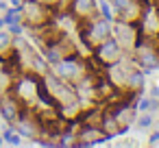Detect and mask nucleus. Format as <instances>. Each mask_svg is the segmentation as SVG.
<instances>
[{
  "mask_svg": "<svg viewBox=\"0 0 159 148\" xmlns=\"http://www.w3.org/2000/svg\"><path fill=\"white\" fill-rule=\"evenodd\" d=\"M111 22L113 20H107L102 16H96V18H83L81 20V39L85 42L87 48H94L98 46L102 39L111 37Z\"/></svg>",
  "mask_w": 159,
  "mask_h": 148,
  "instance_id": "obj_1",
  "label": "nucleus"
},
{
  "mask_svg": "<svg viewBox=\"0 0 159 148\" xmlns=\"http://www.w3.org/2000/svg\"><path fill=\"white\" fill-rule=\"evenodd\" d=\"M50 68H52V72H55L57 76H61V78L68 81V83H76L79 78H83V76L89 72L87 61H83L76 52H70V55H66L63 59H59L57 63H50Z\"/></svg>",
  "mask_w": 159,
  "mask_h": 148,
  "instance_id": "obj_2",
  "label": "nucleus"
},
{
  "mask_svg": "<svg viewBox=\"0 0 159 148\" xmlns=\"http://www.w3.org/2000/svg\"><path fill=\"white\" fill-rule=\"evenodd\" d=\"M20 11H22V22L26 29H37L44 26L48 22H52V7H46L37 0H22L20 2Z\"/></svg>",
  "mask_w": 159,
  "mask_h": 148,
  "instance_id": "obj_3",
  "label": "nucleus"
},
{
  "mask_svg": "<svg viewBox=\"0 0 159 148\" xmlns=\"http://www.w3.org/2000/svg\"><path fill=\"white\" fill-rule=\"evenodd\" d=\"M37 85H39V76L33 72H22L16 76L13 85H11V94L26 107H33V102L37 100Z\"/></svg>",
  "mask_w": 159,
  "mask_h": 148,
  "instance_id": "obj_4",
  "label": "nucleus"
},
{
  "mask_svg": "<svg viewBox=\"0 0 159 148\" xmlns=\"http://www.w3.org/2000/svg\"><path fill=\"white\" fill-rule=\"evenodd\" d=\"M111 37L120 44V48L124 52H131L137 44V37H139V29L135 22H124V20H113L111 22Z\"/></svg>",
  "mask_w": 159,
  "mask_h": 148,
  "instance_id": "obj_5",
  "label": "nucleus"
},
{
  "mask_svg": "<svg viewBox=\"0 0 159 148\" xmlns=\"http://www.w3.org/2000/svg\"><path fill=\"white\" fill-rule=\"evenodd\" d=\"M122 55H124V50L120 48V44H118L113 37H107V39H102L98 46L92 48V57H94V61H98L100 65L116 63Z\"/></svg>",
  "mask_w": 159,
  "mask_h": 148,
  "instance_id": "obj_6",
  "label": "nucleus"
},
{
  "mask_svg": "<svg viewBox=\"0 0 159 148\" xmlns=\"http://www.w3.org/2000/svg\"><path fill=\"white\" fill-rule=\"evenodd\" d=\"M111 7H113V13L118 20H124V22H137L142 11H144V5L146 0H109Z\"/></svg>",
  "mask_w": 159,
  "mask_h": 148,
  "instance_id": "obj_7",
  "label": "nucleus"
},
{
  "mask_svg": "<svg viewBox=\"0 0 159 148\" xmlns=\"http://www.w3.org/2000/svg\"><path fill=\"white\" fill-rule=\"evenodd\" d=\"M107 135L96 124H79V131L74 133V146H96L102 144Z\"/></svg>",
  "mask_w": 159,
  "mask_h": 148,
  "instance_id": "obj_8",
  "label": "nucleus"
},
{
  "mask_svg": "<svg viewBox=\"0 0 159 148\" xmlns=\"http://www.w3.org/2000/svg\"><path fill=\"white\" fill-rule=\"evenodd\" d=\"M22 107H26V105H22V102L11 94V89H9L7 94H0V118H2L7 124H13V122L18 120Z\"/></svg>",
  "mask_w": 159,
  "mask_h": 148,
  "instance_id": "obj_9",
  "label": "nucleus"
},
{
  "mask_svg": "<svg viewBox=\"0 0 159 148\" xmlns=\"http://www.w3.org/2000/svg\"><path fill=\"white\" fill-rule=\"evenodd\" d=\"M68 11H70L74 18H79V20L100 16V11H98V2H96V0H70Z\"/></svg>",
  "mask_w": 159,
  "mask_h": 148,
  "instance_id": "obj_10",
  "label": "nucleus"
},
{
  "mask_svg": "<svg viewBox=\"0 0 159 148\" xmlns=\"http://www.w3.org/2000/svg\"><path fill=\"white\" fill-rule=\"evenodd\" d=\"M144 87H146V72L139 70V68L129 70L126 76H124V89L126 92H142L144 94Z\"/></svg>",
  "mask_w": 159,
  "mask_h": 148,
  "instance_id": "obj_11",
  "label": "nucleus"
},
{
  "mask_svg": "<svg viewBox=\"0 0 159 148\" xmlns=\"http://www.w3.org/2000/svg\"><path fill=\"white\" fill-rule=\"evenodd\" d=\"M98 126L102 128V133H105L107 137H118V135H122V128H120L118 120L113 118V113H111L107 107H105V111H102V115H100Z\"/></svg>",
  "mask_w": 159,
  "mask_h": 148,
  "instance_id": "obj_12",
  "label": "nucleus"
},
{
  "mask_svg": "<svg viewBox=\"0 0 159 148\" xmlns=\"http://www.w3.org/2000/svg\"><path fill=\"white\" fill-rule=\"evenodd\" d=\"M13 35H11V31L5 26V29H0V55H9L11 50H13Z\"/></svg>",
  "mask_w": 159,
  "mask_h": 148,
  "instance_id": "obj_13",
  "label": "nucleus"
},
{
  "mask_svg": "<svg viewBox=\"0 0 159 148\" xmlns=\"http://www.w3.org/2000/svg\"><path fill=\"white\" fill-rule=\"evenodd\" d=\"M13 81H16V74H13L9 68H2V70H0V94H7V92L11 89Z\"/></svg>",
  "mask_w": 159,
  "mask_h": 148,
  "instance_id": "obj_14",
  "label": "nucleus"
},
{
  "mask_svg": "<svg viewBox=\"0 0 159 148\" xmlns=\"http://www.w3.org/2000/svg\"><path fill=\"white\" fill-rule=\"evenodd\" d=\"M152 124H155L152 111H139V115H135V126H137L139 131H146V128H150Z\"/></svg>",
  "mask_w": 159,
  "mask_h": 148,
  "instance_id": "obj_15",
  "label": "nucleus"
},
{
  "mask_svg": "<svg viewBox=\"0 0 159 148\" xmlns=\"http://www.w3.org/2000/svg\"><path fill=\"white\" fill-rule=\"evenodd\" d=\"M2 139H5V144H11V146H20V144H22V139H20V133H18V131H16L11 124H7V122H5Z\"/></svg>",
  "mask_w": 159,
  "mask_h": 148,
  "instance_id": "obj_16",
  "label": "nucleus"
},
{
  "mask_svg": "<svg viewBox=\"0 0 159 148\" xmlns=\"http://www.w3.org/2000/svg\"><path fill=\"white\" fill-rule=\"evenodd\" d=\"M13 22H22V11H20V5L7 9V16H5V24H13Z\"/></svg>",
  "mask_w": 159,
  "mask_h": 148,
  "instance_id": "obj_17",
  "label": "nucleus"
},
{
  "mask_svg": "<svg viewBox=\"0 0 159 148\" xmlns=\"http://www.w3.org/2000/svg\"><path fill=\"white\" fill-rule=\"evenodd\" d=\"M98 11H100L102 18H107V20H116V13H113V7H111L109 0H102V2L98 5Z\"/></svg>",
  "mask_w": 159,
  "mask_h": 148,
  "instance_id": "obj_18",
  "label": "nucleus"
},
{
  "mask_svg": "<svg viewBox=\"0 0 159 148\" xmlns=\"http://www.w3.org/2000/svg\"><path fill=\"white\" fill-rule=\"evenodd\" d=\"M148 144H150V146H157V144H159V131H155V133L150 135V139H148Z\"/></svg>",
  "mask_w": 159,
  "mask_h": 148,
  "instance_id": "obj_19",
  "label": "nucleus"
},
{
  "mask_svg": "<svg viewBox=\"0 0 159 148\" xmlns=\"http://www.w3.org/2000/svg\"><path fill=\"white\" fill-rule=\"evenodd\" d=\"M148 96H150V98H155V100H159V87H157V85H152V87H150V94H148Z\"/></svg>",
  "mask_w": 159,
  "mask_h": 148,
  "instance_id": "obj_20",
  "label": "nucleus"
},
{
  "mask_svg": "<svg viewBox=\"0 0 159 148\" xmlns=\"http://www.w3.org/2000/svg\"><path fill=\"white\" fill-rule=\"evenodd\" d=\"M37 2H42V5H46V7H55L59 0H37Z\"/></svg>",
  "mask_w": 159,
  "mask_h": 148,
  "instance_id": "obj_21",
  "label": "nucleus"
},
{
  "mask_svg": "<svg viewBox=\"0 0 159 148\" xmlns=\"http://www.w3.org/2000/svg\"><path fill=\"white\" fill-rule=\"evenodd\" d=\"M2 68H7V57L0 55V70H2Z\"/></svg>",
  "mask_w": 159,
  "mask_h": 148,
  "instance_id": "obj_22",
  "label": "nucleus"
},
{
  "mask_svg": "<svg viewBox=\"0 0 159 148\" xmlns=\"http://www.w3.org/2000/svg\"><path fill=\"white\" fill-rule=\"evenodd\" d=\"M7 24H5V18H0V29H5Z\"/></svg>",
  "mask_w": 159,
  "mask_h": 148,
  "instance_id": "obj_23",
  "label": "nucleus"
},
{
  "mask_svg": "<svg viewBox=\"0 0 159 148\" xmlns=\"http://www.w3.org/2000/svg\"><path fill=\"white\" fill-rule=\"evenodd\" d=\"M2 144H5V139H2V135H0V146H2Z\"/></svg>",
  "mask_w": 159,
  "mask_h": 148,
  "instance_id": "obj_24",
  "label": "nucleus"
}]
</instances>
